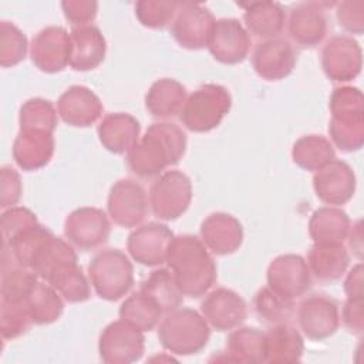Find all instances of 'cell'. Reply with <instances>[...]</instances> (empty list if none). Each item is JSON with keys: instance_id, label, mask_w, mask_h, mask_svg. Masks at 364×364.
Here are the masks:
<instances>
[{"instance_id": "cell-1", "label": "cell", "mask_w": 364, "mask_h": 364, "mask_svg": "<svg viewBox=\"0 0 364 364\" xmlns=\"http://www.w3.org/2000/svg\"><path fill=\"white\" fill-rule=\"evenodd\" d=\"M186 151V134L173 122H155L127 154V165L139 178L159 176L181 161Z\"/></svg>"}, {"instance_id": "cell-2", "label": "cell", "mask_w": 364, "mask_h": 364, "mask_svg": "<svg viewBox=\"0 0 364 364\" xmlns=\"http://www.w3.org/2000/svg\"><path fill=\"white\" fill-rule=\"evenodd\" d=\"M178 287L188 297L205 296L216 282V264L203 242L192 235L173 236L166 256Z\"/></svg>"}, {"instance_id": "cell-3", "label": "cell", "mask_w": 364, "mask_h": 364, "mask_svg": "<svg viewBox=\"0 0 364 364\" xmlns=\"http://www.w3.org/2000/svg\"><path fill=\"white\" fill-rule=\"evenodd\" d=\"M210 337V326L203 316L189 307H178L161 318L158 340L172 354L192 355L202 351Z\"/></svg>"}, {"instance_id": "cell-4", "label": "cell", "mask_w": 364, "mask_h": 364, "mask_svg": "<svg viewBox=\"0 0 364 364\" xmlns=\"http://www.w3.org/2000/svg\"><path fill=\"white\" fill-rule=\"evenodd\" d=\"M88 277L95 293L108 301L122 299L134 286V267L119 249H104L92 256Z\"/></svg>"}, {"instance_id": "cell-5", "label": "cell", "mask_w": 364, "mask_h": 364, "mask_svg": "<svg viewBox=\"0 0 364 364\" xmlns=\"http://www.w3.org/2000/svg\"><path fill=\"white\" fill-rule=\"evenodd\" d=\"M232 107L229 91L219 84H203L186 97L181 122L192 132H209L228 115Z\"/></svg>"}, {"instance_id": "cell-6", "label": "cell", "mask_w": 364, "mask_h": 364, "mask_svg": "<svg viewBox=\"0 0 364 364\" xmlns=\"http://www.w3.org/2000/svg\"><path fill=\"white\" fill-rule=\"evenodd\" d=\"M152 213L162 220L182 216L192 200V183L181 171H166L156 178L148 195Z\"/></svg>"}, {"instance_id": "cell-7", "label": "cell", "mask_w": 364, "mask_h": 364, "mask_svg": "<svg viewBox=\"0 0 364 364\" xmlns=\"http://www.w3.org/2000/svg\"><path fill=\"white\" fill-rule=\"evenodd\" d=\"M145 337L141 330L117 320L109 323L100 334V358L108 364H128L141 360Z\"/></svg>"}, {"instance_id": "cell-8", "label": "cell", "mask_w": 364, "mask_h": 364, "mask_svg": "<svg viewBox=\"0 0 364 364\" xmlns=\"http://www.w3.org/2000/svg\"><path fill=\"white\" fill-rule=\"evenodd\" d=\"M107 208L114 223L122 228H135L146 218L149 200L141 183L134 179H119L109 189Z\"/></svg>"}, {"instance_id": "cell-9", "label": "cell", "mask_w": 364, "mask_h": 364, "mask_svg": "<svg viewBox=\"0 0 364 364\" xmlns=\"http://www.w3.org/2000/svg\"><path fill=\"white\" fill-rule=\"evenodd\" d=\"M111 225L107 213L98 208L84 206L73 210L64 222L67 240L80 250H94L109 236Z\"/></svg>"}, {"instance_id": "cell-10", "label": "cell", "mask_w": 364, "mask_h": 364, "mask_svg": "<svg viewBox=\"0 0 364 364\" xmlns=\"http://www.w3.org/2000/svg\"><path fill=\"white\" fill-rule=\"evenodd\" d=\"M215 17L199 3H179L171 24V34L176 43L188 50H200L208 46Z\"/></svg>"}, {"instance_id": "cell-11", "label": "cell", "mask_w": 364, "mask_h": 364, "mask_svg": "<svg viewBox=\"0 0 364 364\" xmlns=\"http://www.w3.org/2000/svg\"><path fill=\"white\" fill-rule=\"evenodd\" d=\"M71 38L65 28L48 26L40 30L31 40L30 57L43 73L54 74L70 65Z\"/></svg>"}, {"instance_id": "cell-12", "label": "cell", "mask_w": 364, "mask_h": 364, "mask_svg": "<svg viewBox=\"0 0 364 364\" xmlns=\"http://www.w3.org/2000/svg\"><path fill=\"white\" fill-rule=\"evenodd\" d=\"M172 239L173 233L166 225L148 222L136 226L129 233L127 249L136 263L154 267L166 263L168 249Z\"/></svg>"}, {"instance_id": "cell-13", "label": "cell", "mask_w": 364, "mask_h": 364, "mask_svg": "<svg viewBox=\"0 0 364 364\" xmlns=\"http://www.w3.org/2000/svg\"><path fill=\"white\" fill-rule=\"evenodd\" d=\"M206 47L219 63L237 64L249 55L252 38L239 20L220 18L215 20Z\"/></svg>"}, {"instance_id": "cell-14", "label": "cell", "mask_w": 364, "mask_h": 364, "mask_svg": "<svg viewBox=\"0 0 364 364\" xmlns=\"http://www.w3.org/2000/svg\"><path fill=\"white\" fill-rule=\"evenodd\" d=\"M361 65L360 44L350 36H334L323 47L321 67L331 81H351L360 74Z\"/></svg>"}, {"instance_id": "cell-15", "label": "cell", "mask_w": 364, "mask_h": 364, "mask_svg": "<svg viewBox=\"0 0 364 364\" xmlns=\"http://www.w3.org/2000/svg\"><path fill=\"white\" fill-rule=\"evenodd\" d=\"M267 286L287 297L297 299L311 287V273L300 255L277 256L267 267Z\"/></svg>"}, {"instance_id": "cell-16", "label": "cell", "mask_w": 364, "mask_h": 364, "mask_svg": "<svg viewBox=\"0 0 364 364\" xmlns=\"http://www.w3.org/2000/svg\"><path fill=\"white\" fill-rule=\"evenodd\" d=\"M297 321L306 337L310 340H324L338 328V304L324 294L309 296L299 306Z\"/></svg>"}, {"instance_id": "cell-17", "label": "cell", "mask_w": 364, "mask_h": 364, "mask_svg": "<svg viewBox=\"0 0 364 364\" xmlns=\"http://www.w3.org/2000/svg\"><path fill=\"white\" fill-rule=\"evenodd\" d=\"M200 314L218 331L239 327L247 317V306L236 291L219 287L206 294L200 303Z\"/></svg>"}, {"instance_id": "cell-18", "label": "cell", "mask_w": 364, "mask_h": 364, "mask_svg": "<svg viewBox=\"0 0 364 364\" xmlns=\"http://www.w3.org/2000/svg\"><path fill=\"white\" fill-rule=\"evenodd\" d=\"M313 188L316 196L328 206L348 202L355 192V175L348 164L333 159L314 172Z\"/></svg>"}, {"instance_id": "cell-19", "label": "cell", "mask_w": 364, "mask_h": 364, "mask_svg": "<svg viewBox=\"0 0 364 364\" xmlns=\"http://www.w3.org/2000/svg\"><path fill=\"white\" fill-rule=\"evenodd\" d=\"M297 54L284 38L276 37L257 44L252 54V65L256 74L267 81L286 78L294 68Z\"/></svg>"}, {"instance_id": "cell-20", "label": "cell", "mask_w": 364, "mask_h": 364, "mask_svg": "<svg viewBox=\"0 0 364 364\" xmlns=\"http://www.w3.org/2000/svg\"><path fill=\"white\" fill-rule=\"evenodd\" d=\"M330 3H299L290 11L287 28L291 40L301 47H316L327 34L326 7Z\"/></svg>"}, {"instance_id": "cell-21", "label": "cell", "mask_w": 364, "mask_h": 364, "mask_svg": "<svg viewBox=\"0 0 364 364\" xmlns=\"http://www.w3.org/2000/svg\"><path fill=\"white\" fill-rule=\"evenodd\" d=\"M58 117L71 127L85 128L92 125L102 115L104 107L97 94L84 85L67 88L57 101Z\"/></svg>"}, {"instance_id": "cell-22", "label": "cell", "mask_w": 364, "mask_h": 364, "mask_svg": "<svg viewBox=\"0 0 364 364\" xmlns=\"http://www.w3.org/2000/svg\"><path fill=\"white\" fill-rule=\"evenodd\" d=\"M200 240L213 255L226 256L240 247L243 228L235 216L225 212H215L202 222Z\"/></svg>"}, {"instance_id": "cell-23", "label": "cell", "mask_w": 364, "mask_h": 364, "mask_svg": "<svg viewBox=\"0 0 364 364\" xmlns=\"http://www.w3.org/2000/svg\"><path fill=\"white\" fill-rule=\"evenodd\" d=\"M13 159L23 171L46 166L54 154L53 132L40 129H20L13 142Z\"/></svg>"}, {"instance_id": "cell-24", "label": "cell", "mask_w": 364, "mask_h": 364, "mask_svg": "<svg viewBox=\"0 0 364 364\" xmlns=\"http://www.w3.org/2000/svg\"><path fill=\"white\" fill-rule=\"evenodd\" d=\"M139 122L131 114H107L98 125V138L101 145L117 155L128 154L139 139Z\"/></svg>"}, {"instance_id": "cell-25", "label": "cell", "mask_w": 364, "mask_h": 364, "mask_svg": "<svg viewBox=\"0 0 364 364\" xmlns=\"http://www.w3.org/2000/svg\"><path fill=\"white\" fill-rule=\"evenodd\" d=\"M70 67L75 71H90L97 68L105 58L107 43L98 27L90 24L73 28Z\"/></svg>"}, {"instance_id": "cell-26", "label": "cell", "mask_w": 364, "mask_h": 364, "mask_svg": "<svg viewBox=\"0 0 364 364\" xmlns=\"http://www.w3.org/2000/svg\"><path fill=\"white\" fill-rule=\"evenodd\" d=\"M245 10L243 20L249 34L262 40L276 38L284 28L286 13L276 1L237 3Z\"/></svg>"}, {"instance_id": "cell-27", "label": "cell", "mask_w": 364, "mask_h": 364, "mask_svg": "<svg viewBox=\"0 0 364 364\" xmlns=\"http://www.w3.org/2000/svg\"><path fill=\"white\" fill-rule=\"evenodd\" d=\"M350 256L343 243H314L307 255V266L318 282L338 280L347 270Z\"/></svg>"}, {"instance_id": "cell-28", "label": "cell", "mask_w": 364, "mask_h": 364, "mask_svg": "<svg viewBox=\"0 0 364 364\" xmlns=\"http://www.w3.org/2000/svg\"><path fill=\"white\" fill-rule=\"evenodd\" d=\"M186 88L173 78L156 80L145 95V108L155 118L168 119L181 114Z\"/></svg>"}, {"instance_id": "cell-29", "label": "cell", "mask_w": 364, "mask_h": 364, "mask_svg": "<svg viewBox=\"0 0 364 364\" xmlns=\"http://www.w3.org/2000/svg\"><path fill=\"white\" fill-rule=\"evenodd\" d=\"M350 228V218L336 206L318 208L309 222V233L314 243H343Z\"/></svg>"}, {"instance_id": "cell-30", "label": "cell", "mask_w": 364, "mask_h": 364, "mask_svg": "<svg viewBox=\"0 0 364 364\" xmlns=\"http://www.w3.org/2000/svg\"><path fill=\"white\" fill-rule=\"evenodd\" d=\"M266 336V363H297L301 360L304 341L289 323L272 326Z\"/></svg>"}, {"instance_id": "cell-31", "label": "cell", "mask_w": 364, "mask_h": 364, "mask_svg": "<svg viewBox=\"0 0 364 364\" xmlns=\"http://www.w3.org/2000/svg\"><path fill=\"white\" fill-rule=\"evenodd\" d=\"M328 134L333 144L341 151H358L364 142V111L344 109L331 112Z\"/></svg>"}, {"instance_id": "cell-32", "label": "cell", "mask_w": 364, "mask_h": 364, "mask_svg": "<svg viewBox=\"0 0 364 364\" xmlns=\"http://www.w3.org/2000/svg\"><path fill=\"white\" fill-rule=\"evenodd\" d=\"M226 360L233 363H264L266 336L255 327H236L226 340Z\"/></svg>"}, {"instance_id": "cell-33", "label": "cell", "mask_w": 364, "mask_h": 364, "mask_svg": "<svg viewBox=\"0 0 364 364\" xmlns=\"http://www.w3.org/2000/svg\"><path fill=\"white\" fill-rule=\"evenodd\" d=\"M46 282L68 303H81L90 299V284L77 260L55 267Z\"/></svg>"}, {"instance_id": "cell-34", "label": "cell", "mask_w": 364, "mask_h": 364, "mask_svg": "<svg viewBox=\"0 0 364 364\" xmlns=\"http://www.w3.org/2000/svg\"><path fill=\"white\" fill-rule=\"evenodd\" d=\"M139 291L151 297L162 309L164 314L181 307L183 303V293L169 269L154 270L141 283Z\"/></svg>"}, {"instance_id": "cell-35", "label": "cell", "mask_w": 364, "mask_h": 364, "mask_svg": "<svg viewBox=\"0 0 364 364\" xmlns=\"http://www.w3.org/2000/svg\"><path fill=\"white\" fill-rule=\"evenodd\" d=\"M26 303L34 324H51L60 318L64 303L54 287L43 282H36L26 296Z\"/></svg>"}, {"instance_id": "cell-36", "label": "cell", "mask_w": 364, "mask_h": 364, "mask_svg": "<svg viewBox=\"0 0 364 364\" xmlns=\"http://www.w3.org/2000/svg\"><path fill=\"white\" fill-rule=\"evenodd\" d=\"M294 164L306 171L316 172L336 158L333 144L323 135H304L299 138L291 149Z\"/></svg>"}, {"instance_id": "cell-37", "label": "cell", "mask_w": 364, "mask_h": 364, "mask_svg": "<svg viewBox=\"0 0 364 364\" xmlns=\"http://www.w3.org/2000/svg\"><path fill=\"white\" fill-rule=\"evenodd\" d=\"M37 274L23 266L3 245L1 249V296L26 299L31 286L37 282Z\"/></svg>"}, {"instance_id": "cell-38", "label": "cell", "mask_w": 364, "mask_h": 364, "mask_svg": "<svg viewBox=\"0 0 364 364\" xmlns=\"http://www.w3.org/2000/svg\"><path fill=\"white\" fill-rule=\"evenodd\" d=\"M162 317V309L142 291H135L128 296L119 307V318L142 333L154 330Z\"/></svg>"}, {"instance_id": "cell-39", "label": "cell", "mask_w": 364, "mask_h": 364, "mask_svg": "<svg viewBox=\"0 0 364 364\" xmlns=\"http://www.w3.org/2000/svg\"><path fill=\"white\" fill-rule=\"evenodd\" d=\"M253 307L260 321L272 326L289 323L294 313V300L287 299L269 286L262 287L253 299Z\"/></svg>"}, {"instance_id": "cell-40", "label": "cell", "mask_w": 364, "mask_h": 364, "mask_svg": "<svg viewBox=\"0 0 364 364\" xmlns=\"http://www.w3.org/2000/svg\"><path fill=\"white\" fill-rule=\"evenodd\" d=\"M34 324L28 311L26 299L4 297L0 303V331L6 340H13L23 336L30 326Z\"/></svg>"}, {"instance_id": "cell-41", "label": "cell", "mask_w": 364, "mask_h": 364, "mask_svg": "<svg viewBox=\"0 0 364 364\" xmlns=\"http://www.w3.org/2000/svg\"><path fill=\"white\" fill-rule=\"evenodd\" d=\"M18 122L20 129H40L54 132L58 122L57 108H54L48 100L40 97L30 98L20 108Z\"/></svg>"}, {"instance_id": "cell-42", "label": "cell", "mask_w": 364, "mask_h": 364, "mask_svg": "<svg viewBox=\"0 0 364 364\" xmlns=\"http://www.w3.org/2000/svg\"><path fill=\"white\" fill-rule=\"evenodd\" d=\"M28 44L24 33L13 23H0V65L3 68L20 64L27 54Z\"/></svg>"}, {"instance_id": "cell-43", "label": "cell", "mask_w": 364, "mask_h": 364, "mask_svg": "<svg viewBox=\"0 0 364 364\" xmlns=\"http://www.w3.org/2000/svg\"><path fill=\"white\" fill-rule=\"evenodd\" d=\"M178 7V1L144 0L135 3V16L142 26L158 30L172 24Z\"/></svg>"}, {"instance_id": "cell-44", "label": "cell", "mask_w": 364, "mask_h": 364, "mask_svg": "<svg viewBox=\"0 0 364 364\" xmlns=\"http://www.w3.org/2000/svg\"><path fill=\"white\" fill-rule=\"evenodd\" d=\"M36 215L23 206H13L1 213V235L3 243H7L23 230L37 225Z\"/></svg>"}, {"instance_id": "cell-45", "label": "cell", "mask_w": 364, "mask_h": 364, "mask_svg": "<svg viewBox=\"0 0 364 364\" xmlns=\"http://www.w3.org/2000/svg\"><path fill=\"white\" fill-rule=\"evenodd\" d=\"M65 18L70 21L74 28L90 26L98 10L97 1H85V0H68L61 3Z\"/></svg>"}, {"instance_id": "cell-46", "label": "cell", "mask_w": 364, "mask_h": 364, "mask_svg": "<svg viewBox=\"0 0 364 364\" xmlns=\"http://www.w3.org/2000/svg\"><path fill=\"white\" fill-rule=\"evenodd\" d=\"M338 24L351 34H361L364 30V3L341 1L337 4Z\"/></svg>"}, {"instance_id": "cell-47", "label": "cell", "mask_w": 364, "mask_h": 364, "mask_svg": "<svg viewBox=\"0 0 364 364\" xmlns=\"http://www.w3.org/2000/svg\"><path fill=\"white\" fill-rule=\"evenodd\" d=\"M21 196V181L17 171L9 165L1 166V188H0V206L3 209L17 205Z\"/></svg>"}, {"instance_id": "cell-48", "label": "cell", "mask_w": 364, "mask_h": 364, "mask_svg": "<svg viewBox=\"0 0 364 364\" xmlns=\"http://www.w3.org/2000/svg\"><path fill=\"white\" fill-rule=\"evenodd\" d=\"M363 317V299H347L341 310V320L344 326L351 333L360 336L364 328Z\"/></svg>"}, {"instance_id": "cell-49", "label": "cell", "mask_w": 364, "mask_h": 364, "mask_svg": "<svg viewBox=\"0 0 364 364\" xmlns=\"http://www.w3.org/2000/svg\"><path fill=\"white\" fill-rule=\"evenodd\" d=\"M344 291L347 299H363V264L357 263L344 280Z\"/></svg>"}, {"instance_id": "cell-50", "label": "cell", "mask_w": 364, "mask_h": 364, "mask_svg": "<svg viewBox=\"0 0 364 364\" xmlns=\"http://www.w3.org/2000/svg\"><path fill=\"white\" fill-rule=\"evenodd\" d=\"M348 245L355 253V256L361 260V253H363V229H361V220H357L351 228L347 235Z\"/></svg>"}]
</instances>
